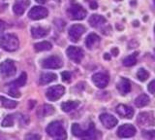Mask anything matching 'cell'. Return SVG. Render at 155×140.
Here are the masks:
<instances>
[{
    "label": "cell",
    "mask_w": 155,
    "mask_h": 140,
    "mask_svg": "<svg viewBox=\"0 0 155 140\" xmlns=\"http://www.w3.org/2000/svg\"><path fill=\"white\" fill-rule=\"evenodd\" d=\"M19 45V42L18 37L15 34H3L0 35V48L8 52L16 51Z\"/></svg>",
    "instance_id": "1"
},
{
    "label": "cell",
    "mask_w": 155,
    "mask_h": 140,
    "mask_svg": "<svg viewBox=\"0 0 155 140\" xmlns=\"http://www.w3.org/2000/svg\"><path fill=\"white\" fill-rule=\"evenodd\" d=\"M47 132L48 134L55 139H66L67 134L63 125L59 121H54V122L51 123L47 127Z\"/></svg>",
    "instance_id": "2"
},
{
    "label": "cell",
    "mask_w": 155,
    "mask_h": 140,
    "mask_svg": "<svg viewBox=\"0 0 155 140\" xmlns=\"http://www.w3.org/2000/svg\"><path fill=\"white\" fill-rule=\"evenodd\" d=\"M72 133L76 137L79 138H95L96 137V130L93 124H90L86 130L81 129L79 124H73L72 125Z\"/></svg>",
    "instance_id": "3"
},
{
    "label": "cell",
    "mask_w": 155,
    "mask_h": 140,
    "mask_svg": "<svg viewBox=\"0 0 155 140\" xmlns=\"http://www.w3.org/2000/svg\"><path fill=\"white\" fill-rule=\"evenodd\" d=\"M67 13L72 20L75 21L84 20L86 16V11L84 10V8L79 5V4H73V5H71V7L68 9Z\"/></svg>",
    "instance_id": "4"
},
{
    "label": "cell",
    "mask_w": 155,
    "mask_h": 140,
    "mask_svg": "<svg viewBox=\"0 0 155 140\" xmlns=\"http://www.w3.org/2000/svg\"><path fill=\"white\" fill-rule=\"evenodd\" d=\"M65 93V88L63 86L60 85H56L51 87L50 89L47 90L46 93V96L48 100L51 101H56L58 100L60 97H62L63 94Z\"/></svg>",
    "instance_id": "5"
},
{
    "label": "cell",
    "mask_w": 155,
    "mask_h": 140,
    "mask_svg": "<svg viewBox=\"0 0 155 140\" xmlns=\"http://www.w3.org/2000/svg\"><path fill=\"white\" fill-rule=\"evenodd\" d=\"M62 65H63L62 60L57 56H50L42 61V66L44 68H48V69H58L61 68Z\"/></svg>",
    "instance_id": "6"
},
{
    "label": "cell",
    "mask_w": 155,
    "mask_h": 140,
    "mask_svg": "<svg viewBox=\"0 0 155 140\" xmlns=\"http://www.w3.org/2000/svg\"><path fill=\"white\" fill-rule=\"evenodd\" d=\"M0 72L4 77H11L16 74L17 67L15 65L14 61L11 60H7L0 64Z\"/></svg>",
    "instance_id": "7"
},
{
    "label": "cell",
    "mask_w": 155,
    "mask_h": 140,
    "mask_svg": "<svg viewBox=\"0 0 155 140\" xmlns=\"http://www.w3.org/2000/svg\"><path fill=\"white\" fill-rule=\"evenodd\" d=\"M66 54L68 57H69L71 60L76 62V63H80L82 60V57H84V51H82L81 48L75 47V46H70L66 50Z\"/></svg>",
    "instance_id": "8"
},
{
    "label": "cell",
    "mask_w": 155,
    "mask_h": 140,
    "mask_svg": "<svg viewBox=\"0 0 155 140\" xmlns=\"http://www.w3.org/2000/svg\"><path fill=\"white\" fill-rule=\"evenodd\" d=\"M137 132V129L131 124H125L118 128L117 129V136L120 138H129L133 137Z\"/></svg>",
    "instance_id": "9"
},
{
    "label": "cell",
    "mask_w": 155,
    "mask_h": 140,
    "mask_svg": "<svg viewBox=\"0 0 155 140\" xmlns=\"http://www.w3.org/2000/svg\"><path fill=\"white\" fill-rule=\"evenodd\" d=\"M48 15V11L45 7H40V6H34L31 8V10L28 13V17L34 21L42 20V19L47 18Z\"/></svg>",
    "instance_id": "10"
},
{
    "label": "cell",
    "mask_w": 155,
    "mask_h": 140,
    "mask_svg": "<svg viewBox=\"0 0 155 140\" xmlns=\"http://www.w3.org/2000/svg\"><path fill=\"white\" fill-rule=\"evenodd\" d=\"M85 31V27L81 25H74L69 29V37L72 42H78Z\"/></svg>",
    "instance_id": "11"
},
{
    "label": "cell",
    "mask_w": 155,
    "mask_h": 140,
    "mask_svg": "<svg viewBox=\"0 0 155 140\" xmlns=\"http://www.w3.org/2000/svg\"><path fill=\"white\" fill-rule=\"evenodd\" d=\"M138 123L143 127H151V125H155V119L152 113L142 112L138 116Z\"/></svg>",
    "instance_id": "12"
},
{
    "label": "cell",
    "mask_w": 155,
    "mask_h": 140,
    "mask_svg": "<svg viewBox=\"0 0 155 140\" xmlns=\"http://www.w3.org/2000/svg\"><path fill=\"white\" fill-rule=\"evenodd\" d=\"M109 81H110L109 76L104 73H96L92 76V82L99 89L106 88L109 84Z\"/></svg>",
    "instance_id": "13"
},
{
    "label": "cell",
    "mask_w": 155,
    "mask_h": 140,
    "mask_svg": "<svg viewBox=\"0 0 155 140\" xmlns=\"http://www.w3.org/2000/svg\"><path fill=\"white\" fill-rule=\"evenodd\" d=\"M100 121H101V123L103 124L104 127L108 129L113 128L117 125V119L114 117L113 115L107 114V113L100 115Z\"/></svg>",
    "instance_id": "14"
},
{
    "label": "cell",
    "mask_w": 155,
    "mask_h": 140,
    "mask_svg": "<svg viewBox=\"0 0 155 140\" xmlns=\"http://www.w3.org/2000/svg\"><path fill=\"white\" fill-rule=\"evenodd\" d=\"M115 110H116V113H117L121 118L132 119L133 116H134V110L127 105L119 104V105L116 106Z\"/></svg>",
    "instance_id": "15"
},
{
    "label": "cell",
    "mask_w": 155,
    "mask_h": 140,
    "mask_svg": "<svg viewBox=\"0 0 155 140\" xmlns=\"http://www.w3.org/2000/svg\"><path fill=\"white\" fill-rule=\"evenodd\" d=\"M29 0H17L14 4L13 11L17 16H21L22 14L25 12L26 8L29 6Z\"/></svg>",
    "instance_id": "16"
},
{
    "label": "cell",
    "mask_w": 155,
    "mask_h": 140,
    "mask_svg": "<svg viewBox=\"0 0 155 140\" xmlns=\"http://www.w3.org/2000/svg\"><path fill=\"white\" fill-rule=\"evenodd\" d=\"M116 88H117L118 91L120 93L121 95H125L127 94L128 93H130L131 90V83L128 79L126 78H121L117 85H116Z\"/></svg>",
    "instance_id": "17"
},
{
    "label": "cell",
    "mask_w": 155,
    "mask_h": 140,
    "mask_svg": "<svg viewBox=\"0 0 155 140\" xmlns=\"http://www.w3.org/2000/svg\"><path fill=\"white\" fill-rule=\"evenodd\" d=\"M26 80H27V76L26 73H22L21 74V76L18 77L17 80H15L13 82H11L8 86H9V90H18L21 87H23L26 83Z\"/></svg>",
    "instance_id": "18"
},
{
    "label": "cell",
    "mask_w": 155,
    "mask_h": 140,
    "mask_svg": "<svg viewBox=\"0 0 155 140\" xmlns=\"http://www.w3.org/2000/svg\"><path fill=\"white\" fill-rule=\"evenodd\" d=\"M99 43H100V37L97 34H95V33H91L85 39V45L89 50H92L96 46H98Z\"/></svg>",
    "instance_id": "19"
},
{
    "label": "cell",
    "mask_w": 155,
    "mask_h": 140,
    "mask_svg": "<svg viewBox=\"0 0 155 140\" xmlns=\"http://www.w3.org/2000/svg\"><path fill=\"white\" fill-rule=\"evenodd\" d=\"M88 22H89L91 26H93V27H100L102 26H104L107 21H106V19L103 16L96 15V14H95V15H92L89 18Z\"/></svg>",
    "instance_id": "20"
},
{
    "label": "cell",
    "mask_w": 155,
    "mask_h": 140,
    "mask_svg": "<svg viewBox=\"0 0 155 140\" xmlns=\"http://www.w3.org/2000/svg\"><path fill=\"white\" fill-rule=\"evenodd\" d=\"M31 35L34 39H38V38H42V37H45L48 31L45 28H43L41 26H37V27H31Z\"/></svg>",
    "instance_id": "21"
},
{
    "label": "cell",
    "mask_w": 155,
    "mask_h": 140,
    "mask_svg": "<svg viewBox=\"0 0 155 140\" xmlns=\"http://www.w3.org/2000/svg\"><path fill=\"white\" fill-rule=\"evenodd\" d=\"M148 103H149V97H148V95L145 94L139 95L138 97L135 99V105L139 108L144 107V106H147Z\"/></svg>",
    "instance_id": "22"
},
{
    "label": "cell",
    "mask_w": 155,
    "mask_h": 140,
    "mask_svg": "<svg viewBox=\"0 0 155 140\" xmlns=\"http://www.w3.org/2000/svg\"><path fill=\"white\" fill-rule=\"evenodd\" d=\"M79 101H66V102L61 104V108L64 112H71L79 106Z\"/></svg>",
    "instance_id": "23"
},
{
    "label": "cell",
    "mask_w": 155,
    "mask_h": 140,
    "mask_svg": "<svg viewBox=\"0 0 155 140\" xmlns=\"http://www.w3.org/2000/svg\"><path fill=\"white\" fill-rule=\"evenodd\" d=\"M52 48V45L50 42L48 41H43V42H39L36 43L34 45V49H35L36 52H43V51H48Z\"/></svg>",
    "instance_id": "24"
},
{
    "label": "cell",
    "mask_w": 155,
    "mask_h": 140,
    "mask_svg": "<svg viewBox=\"0 0 155 140\" xmlns=\"http://www.w3.org/2000/svg\"><path fill=\"white\" fill-rule=\"evenodd\" d=\"M56 80V75L54 73H43L40 77V83L46 85Z\"/></svg>",
    "instance_id": "25"
},
{
    "label": "cell",
    "mask_w": 155,
    "mask_h": 140,
    "mask_svg": "<svg viewBox=\"0 0 155 140\" xmlns=\"http://www.w3.org/2000/svg\"><path fill=\"white\" fill-rule=\"evenodd\" d=\"M122 63L126 67L133 66L137 63V53H135L133 55H130L128 56H126L125 59L122 60Z\"/></svg>",
    "instance_id": "26"
},
{
    "label": "cell",
    "mask_w": 155,
    "mask_h": 140,
    "mask_svg": "<svg viewBox=\"0 0 155 140\" xmlns=\"http://www.w3.org/2000/svg\"><path fill=\"white\" fill-rule=\"evenodd\" d=\"M0 100H1V103L4 106L5 108L7 109H13V108H16L17 107V101H14V100H10L4 96H0Z\"/></svg>",
    "instance_id": "27"
},
{
    "label": "cell",
    "mask_w": 155,
    "mask_h": 140,
    "mask_svg": "<svg viewBox=\"0 0 155 140\" xmlns=\"http://www.w3.org/2000/svg\"><path fill=\"white\" fill-rule=\"evenodd\" d=\"M137 77H138V79L140 81V82H144V81H147L148 79V77H149V73L148 72L143 69V68H140L139 69V71L137 72Z\"/></svg>",
    "instance_id": "28"
},
{
    "label": "cell",
    "mask_w": 155,
    "mask_h": 140,
    "mask_svg": "<svg viewBox=\"0 0 155 140\" xmlns=\"http://www.w3.org/2000/svg\"><path fill=\"white\" fill-rule=\"evenodd\" d=\"M13 125H14V118H13L12 115L7 116L2 122L3 128H11V127H13Z\"/></svg>",
    "instance_id": "29"
},
{
    "label": "cell",
    "mask_w": 155,
    "mask_h": 140,
    "mask_svg": "<svg viewBox=\"0 0 155 140\" xmlns=\"http://www.w3.org/2000/svg\"><path fill=\"white\" fill-rule=\"evenodd\" d=\"M42 112H43L42 116H46V115L48 116L54 112V109H53V107L51 105H44L42 108Z\"/></svg>",
    "instance_id": "30"
},
{
    "label": "cell",
    "mask_w": 155,
    "mask_h": 140,
    "mask_svg": "<svg viewBox=\"0 0 155 140\" xmlns=\"http://www.w3.org/2000/svg\"><path fill=\"white\" fill-rule=\"evenodd\" d=\"M61 77H62V80L64 81V82H68V81L71 80L72 75H71L70 72L64 71V72H62V73H61Z\"/></svg>",
    "instance_id": "31"
},
{
    "label": "cell",
    "mask_w": 155,
    "mask_h": 140,
    "mask_svg": "<svg viewBox=\"0 0 155 140\" xmlns=\"http://www.w3.org/2000/svg\"><path fill=\"white\" fill-rule=\"evenodd\" d=\"M147 90L150 94H155V80H153L152 82H150L147 86Z\"/></svg>",
    "instance_id": "32"
},
{
    "label": "cell",
    "mask_w": 155,
    "mask_h": 140,
    "mask_svg": "<svg viewBox=\"0 0 155 140\" xmlns=\"http://www.w3.org/2000/svg\"><path fill=\"white\" fill-rule=\"evenodd\" d=\"M9 94L13 96V97H19L21 96V93L18 91V90H9Z\"/></svg>",
    "instance_id": "33"
},
{
    "label": "cell",
    "mask_w": 155,
    "mask_h": 140,
    "mask_svg": "<svg viewBox=\"0 0 155 140\" xmlns=\"http://www.w3.org/2000/svg\"><path fill=\"white\" fill-rule=\"evenodd\" d=\"M143 135L147 138H154L155 137V130H150V131H143Z\"/></svg>",
    "instance_id": "34"
},
{
    "label": "cell",
    "mask_w": 155,
    "mask_h": 140,
    "mask_svg": "<svg viewBox=\"0 0 155 140\" xmlns=\"http://www.w3.org/2000/svg\"><path fill=\"white\" fill-rule=\"evenodd\" d=\"M41 136L40 135H38V134H32V135H27L26 136V139H40Z\"/></svg>",
    "instance_id": "35"
},
{
    "label": "cell",
    "mask_w": 155,
    "mask_h": 140,
    "mask_svg": "<svg viewBox=\"0 0 155 140\" xmlns=\"http://www.w3.org/2000/svg\"><path fill=\"white\" fill-rule=\"evenodd\" d=\"M5 27H6V25L3 21H0V34L5 30Z\"/></svg>",
    "instance_id": "36"
},
{
    "label": "cell",
    "mask_w": 155,
    "mask_h": 140,
    "mask_svg": "<svg viewBox=\"0 0 155 140\" xmlns=\"http://www.w3.org/2000/svg\"><path fill=\"white\" fill-rule=\"evenodd\" d=\"M89 5H90V8L93 9V10H95V9L98 8V4H97V1L96 2H91V3H89Z\"/></svg>",
    "instance_id": "37"
},
{
    "label": "cell",
    "mask_w": 155,
    "mask_h": 140,
    "mask_svg": "<svg viewBox=\"0 0 155 140\" xmlns=\"http://www.w3.org/2000/svg\"><path fill=\"white\" fill-rule=\"evenodd\" d=\"M111 53H113V55H114V56H116L118 55V50L116 49V48H114V49L111 50Z\"/></svg>",
    "instance_id": "38"
},
{
    "label": "cell",
    "mask_w": 155,
    "mask_h": 140,
    "mask_svg": "<svg viewBox=\"0 0 155 140\" xmlns=\"http://www.w3.org/2000/svg\"><path fill=\"white\" fill-rule=\"evenodd\" d=\"M47 0H36V2L39 3V4H45Z\"/></svg>",
    "instance_id": "39"
},
{
    "label": "cell",
    "mask_w": 155,
    "mask_h": 140,
    "mask_svg": "<svg viewBox=\"0 0 155 140\" xmlns=\"http://www.w3.org/2000/svg\"><path fill=\"white\" fill-rule=\"evenodd\" d=\"M104 59H106V60H110V56H109L108 54H105V56H104Z\"/></svg>",
    "instance_id": "40"
},
{
    "label": "cell",
    "mask_w": 155,
    "mask_h": 140,
    "mask_svg": "<svg viewBox=\"0 0 155 140\" xmlns=\"http://www.w3.org/2000/svg\"><path fill=\"white\" fill-rule=\"evenodd\" d=\"M85 1H87L88 3H91V2H96V0H85Z\"/></svg>",
    "instance_id": "41"
},
{
    "label": "cell",
    "mask_w": 155,
    "mask_h": 140,
    "mask_svg": "<svg viewBox=\"0 0 155 140\" xmlns=\"http://www.w3.org/2000/svg\"><path fill=\"white\" fill-rule=\"evenodd\" d=\"M116 1H120V0H116Z\"/></svg>",
    "instance_id": "42"
},
{
    "label": "cell",
    "mask_w": 155,
    "mask_h": 140,
    "mask_svg": "<svg viewBox=\"0 0 155 140\" xmlns=\"http://www.w3.org/2000/svg\"><path fill=\"white\" fill-rule=\"evenodd\" d=\"M154 31H155V26H154Z\"/></svg>",
    "instance_id": "43"
},
{
    "label": "cell",
    "mask_w": 155,
    "mask_h": 140,
    "mask_svg": "<svg viewBox=\"0 0 155 140\" xmlns=\"http://www.w3.org/2000/svg\"><path fill=\"white\" fill-rule=\"evenodd\" d=\"M154 4H155V0H154Z\"/></svg>",
    "instance_id": "44"
}]
</instances>
